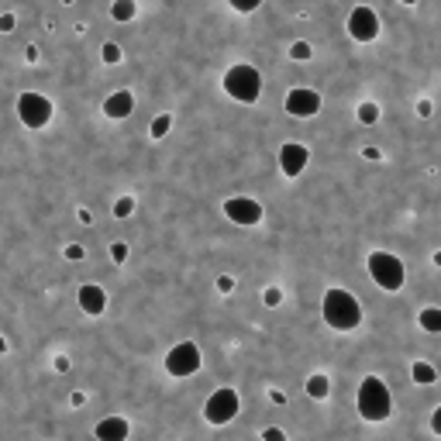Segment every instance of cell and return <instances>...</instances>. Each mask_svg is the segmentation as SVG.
Here are the masks:
<instances>
[{
    "label": "cell",
    "instance_id": "obj_5",
    "mask_svg": "<svg viewBox=\"0 0 441 441\" xmlns=\"http://www.w3.org/2000/svg\"><path fill=\"white\" fill-rule=\"evenodd\" d=\"M238 393L231 389V386H220V389H214L210 393V400H207V407H203V417L214 424V427H220V424H231L235 417H238Z\"/></svg>",
    "mask_w": 441,
    "mask_h": 441
},
{
    "label": "cell",
    "instance_id": "obj_24",
    "mask_svg": "<svg viewBox=\"0 0 441 441\" xmlns=\"http://www.w3.org/2000/svg\"><path fill=\"white\" fill-rule=\"evenodd\" d=\"M104 63H121V49H117L114 42L104 45Z\"/></svg>",
    "mask_w": 441,
    "mask_h": 441
},
{
    "label": "cell",
    "instance_id": "obj_25",
    "mask_svg": "<svg viewBox=\"0 0 441 441\" xmlns=\"http://www.w3.org/2000/svg\"><path fill=\"white\" fill-rule=\"evenodd\" d=\"M111 256H114V262L121 266V262L128 259V245H124V242H117V245H111Z\"/></svg>",
    "mask_w": 441,
    "mask_h": 441
},
{
    "label": "cell",
    "instance_id": "obj_17",
    "mask_svg": "<svg viewBox=\"0 0 441 441\" xmlns=\"http://www.w3.org/2000/svg\"><path fill=\"white\" fill-rule=\"evenodd\" d=\"M138 14V4L135 0H114V8H111V18L114 21H131Z\"/></svg>",
    "mask_w": 441,
    "mask_h": 441
},
{
    "label": "cell",
    "instance_id": "obj_18",
    "mask_svg": "<svg viewBox=\"0 0 441 441\" xmlns=\"http://www.w3.org/2000/svg\"><path fill=\"white\" fill-rule=\"evenodd\" d=\"M438 379V369L431 362H414V383L417 386H431Z\"/></svg>",
    "mask_w": 441,
    "mask_h": 441
},
{
    "label": "cell",
    "instance_id": "obj_31",
    "mask_svg": "<svg viewBox=\"0 0 441 441\" xmlns=\"http://www.w3.org/2000/svg\"><path fill=\"white\" fill-rule=\"evenodd\" d=\"M8 352V341H4V335H0V355H4Z\"/></svg>",
    "mask_w": 441,
    "mask_h": 441
},
{
    "label": "cell",
    "instance_id": "obj_29",
    "mask_svg": "<svg viewBox=\"0 0 441 441\" xmlns=\"http://www.w3.org/2000/svg\"><path fill=\"white\" fill-rule=\"evenodd\" d=\"M0 32H14V14H0Z\"/></svg>",
    "mask_w": 441,
    "mask_h": 441
},
{
    "label": "cell",
    "instance_id": "obj_1",
    "mask_svg": "<svg viewBox=\"0 0 441 441\" xmlns=\"http://www.w3.org/2000/svg\"><path fill=\"white\" fill-rule=\"evenodd\" d=\"M321 310H324V321L335 331H352L362 321V307L348 290H328L324 300H321Z\"/></svg>",
    "mask_w": 441,
    "mask_h": 441
},
{
    "label": "cell",
    "instance_id": "obj_13",
    "mask_svg": "<svg viewBox=\"0 0 441 441\" xmlns=\"http://www.w3.org/2000/svg\"><path fill=\"white\" fill-rule=\"evenodd\" d=\"M97 441H128V434H131V424L124 420V417H104L100 424H97Z\"/></svg>",
    "mask_w": 441,
    "mask_h": 441
},
{
    "label": "cell",
    "instance_id": "obj_3",
    "mask_svg": "<svg viewBox=\"0 0 441 441\" xmlns=\"http://www.w3.org/2000/svg\"><path fill=\"white\" fill-rule=\"evenodd\" d=\"M220 87H225V93L238 104H256L259 93H262V76L256 66L242 63V66H231L225 73V80H220Z\"/></svg>",
    "mask_w": 441,
    "mask_h": 441
},
{
    "label": "cell",
    "instance_id": "obj_32",
    "mask_svg": "<svg viewBox=\"0 0 441 441\" xmlns=\"http://www.w3.org/2000/svg\"><path fill=\"white\" fill-rule=\"evenodd\" d=\"M434 262H438V266H441V252H438V256H434Z\"/></svg>",
    "mask_w": 441,
    "mask_h": 441
},
{
    "label": "cell",
    "instance_id": "obj_12",
    "mask_svg": "<svg viewBox=\"0 0 441 441\" xmlns=\"http://www.w3.org/2000/svg\"><path fill=\"white\" fill-rule=\"evenodd\" d=\"M76 300H80V307H83V314H90V317H97V314H104V307H107V293H104L100 286H93V283H87V286H80V293H76Z\"/></svg>",
    "mask_w": 441,
    "mask_h": 441
},
{
    "label": "cell",
    "instance_id": "obj_26",
    "mask_svg": "<svg viewBox=\"0 0 441 441\" xmlns=\"http://www.w3.org/2000/svg\"><path fill=\"white\" fill-rule=\"evenodd\" d=\"M262 441H286V434H283L280 427H266V431H262Z\"/></svg>",
    "mask_w": 441,
    "mask_h": 441
},
{
    "label": "cell",
    "instance_id": "obj_20",
    "mask_svg": "<svg viewBox=\"0 0 441 441\" xmlns=\"http://www.w3.org/2000/svg\"><path fill=\"white\" fill-rule=\"evenodd\" d=\"M169 128H172V117H169V114H159V117L152 121V138H162Z\"/></svg>",
    "mask_w": 441,
    "mask_h": 441
},
{
    "label": "cell",
    "instance_id": "obj_16",
    "mask_svg": "<svg viewBox=\"0 0 441 441\" xmlns=\"http://www.w3.org/2000/svg\"><path fill=\"white\" fill-rule=\"evenodd\" d=\"M307 393H310L314 400H324V396L331 393V379H328L324 372H314V376L307 379Z\"/></svg>",
    "mask_w": 441,
    "mask_h": 441
},
{
    "label": "cell",
    "instance_id": "obj_19",
    "mask_svg": "<svg viewBox=\"0 0 441 441\" xmlns=\"http://www.w3.org/2000/svg\"><path fill=\"white\" fill-rule=\"evenodd\" d=\"M359 121H362V124H376V121H379V107H376V104H362V107H359Z\"/></svg>",
    "mask_w": 441,
    "mask_h": 441
},
{
    "label": "cell",
    "instance_id": "obj_9",
    "mask_svg": "<svg viewBox=\"0 0 441 441\" xmlns=\"http://www.w3.org/2000/svg\"><path fill=\"white\" fill-rule=\"evenodd\" d=\"M348 35H352L355 42H372V38L379 35V18H376V11H372V8H355V11L348 14Z\"/></svg>",
    "mask_w": 441,
    "mask_h": 441
},
{
    "label": "cell",
    "instance_id": "obj_21",
    "mask_svg": "<svg viewBox=\"0 0 441 441\" xmlns=\"http://www.w3.org/2000/svg\"><path fill=\"white\" fill-rule=\"evenodd\" d=\"M290 59H297V63H307V59H310V45H307V42H297V45L290 49Z\"/></svg>",
    "mask_w": 441,
    "mask_h": 441
},
{
    "label": "cell",
    "instance_id": "obj_11",
    "mask_svg": "<svg viewBox=\"0 0 441 441\" xmlns=\"http://www.w3.org/2000/svg\"><path fill=\"white\" fill-rule=\"evenodd\" d=\"M307 148L300 145V142H286L283 148H280V166H283V172L293 179V176H300L304 169H307Z\"/></svg>",
    "mask_w": 441,
    "mask_h": 441
},
{
    "label": "cell",
    "instance_id": "obj_22",
    "mask_svg": "<svg viewBox=\"0 0 441 441\" xmlns=\"http://www.w3.org/2000/svg\"><path fill=\"white\" fill-rule=\"evenodd\" d=\"M131 210H135V200H131V196H121V200L114 203V214H117V217H128Z\"/></svg>",
    "mask_w": 441,
    "mask_h": 441
},
{
    "label": "cell",
    "instance_id": "obj_23",
    "mask_svg": "<svg viewBox=\"0 0 441 441\" xmlns=\"http://www.w3.org/2000/svg\"><path fill=\"white\" fill-rule=\"evenodd\" d=\"M259 4H262V0H231V8H235V11H242V14H252Z\"/></svg>",
    "mask_w": 441,
    "mask_h": 441
},
{
    "label": "cell",
    "instance_id": "obj_30",
    "mask_svg": "<svg viewBox=\"0 0 441 441\" xmlns=\"http://www.w3.org/2000/svg\"><path fill=\"white\" fill-rule=\"evenodd\" d=\"M431 431H434V434H441V407L431 414Z\"/></svg>",
    "mask_w": 441,
    "mask_h": 441
},
{
    "label": "cell",
    "instance_id": "obj_15",
    "mask_svg": "<svg viewBox=\"0 0 441 441\" xmlns=\"http://www.w3.org/2000/svg\"><path fill=\"white\" fill-rule=\"evenodd\" d=\"M417 321H420V328H424V331L441 335V307H424V310L417 314Z\"/></svg>",
    "mask_w": 441,
    "mask_h": 441
},
{
    "label": "cell",
    "instance_id": "obj_10",
    "mask_svg": "<svg viewBox=\"0 0 441 441\" xmlns=\"http://www.w3.org/2000/svg\"><path fill=\"white\" fill-rule=\"evenodd\" d=\"M286 111H290L293 117H314V114L321 111V93L297 87V90L286 93Z\"/></svg>",
    "mask_w": 441,
    "mask_h": 441
},
{
    "label": "cell",
    "instance_id": "obj_33",
    "mask_svg": "<svg viewBox=\"0 0 441 441\" xmlns=\"http://www.w3.org/2000/svg\"><path fill=\"white\" fill-rule=\"evenodd\" d=\"M400 4H417V0H400Z\"/></svg>",
    "mask_w": 441,
    "mask_h": 441
},
{
    "label": "cell",
    "instance_id": "obj_28",
    "mask_svg": "<svg viewBox=\"0 0 441 441\" xmlns=\"http://www.w3.org/2000/svg\"><path fill=\"white\" fill-rule=\"evenodd\" d=\"M262 300H266V304H269V307H276V304H280V290H276V286H269V290H266V297H262Z\"/></svg>",
    "mask_w": 441,
    "mask_h": 441
},
{
    "label": "cell",
    "instance_id": "obj_14",
    "mask_svg": "<svg viewBox=\"0 0 441 441\" xmlns=\"http://www.w3.org/2000/svg\"><path fill=\"white\" fill-rule=\"evenodd\" d=\"M131 111H135V97H131L128 90H117V93H111V97L104 100V114H107L111 121H124Z\"/></svg>",
    "mask_w": 441,
    "mask_h": 441
},
{
    "label": "cell",
    "instance_id": "obj_6",
    "mask_svg": "<svg viewBox=\"0 0 441 441\" xmlns=\"http://www.w3.org/2000/svg\"><path fill=\"white\" fill-rule=\"evenodd\" d=\"M18 117L28 128H45L52 121V100L42 93H21L18 97Z\"/></svg>",
    "mask_w": 441,
    "mask_h": 441
},
{
    "label": "cell",
    "instance_id": "obj_27",
    "mask_svg": "<svg viewBox=\"0 0 441 441\" xmlns=\"http://www.w3.org/2000/svg\"><path fill=\"white\" fill-rule=\"evenodd\" d=\"M66 259H83V245H66Z\"/></svg>",
    "mask_w": 441,
    "mask_h": 441
},
{
    "label": "cell",
    "instance_id": "obj_2",
    "mask_svg": "<svg viewBox=\"0 0 441 441\" xmlns=\"http://www.w3.org/2000/svg\"><path fill=\"white\" fill-rule=\"evenodd\" d=\"M389 410H393V400H389L386 383H383L379 376H365V379L359 383V414H362L365 420L379 424V420L389 417Z\"/></svg>",
    "mask_w": 441,
    "mask_h": 441
},
{
    "label": "cell",
    "instance_id": "obj_7",
    "mask_svg": "<svg viewBox=\"0 0 441 441\" xmlns=\"http://www.w3.org/2000/svg\"><path fill=\"white\" fill-rule=\"evenodd\" d=\"M200 369V348L193 341H179L169 355H166V372L176 379H186Z\"/></svg>",
    "mask_w": 441,
    "mask_h": 441
},
{
    "label": "cell",
    "instance_id": "obj_4",
    "mask_svg": "<svg viewBox=\"0 0 441 441\" xmlns=\"http://www.w3.org/2000/svg\"><path fill=\"white\" fill-rule=\"evenodd\" d=\"M369 276H372V283H376L379 290H386V293H396V290L403 286V280H407L403 262H400L393 252H372V256H369Z\"/></svg>",
    "mask_w": 441,
    "mask_h": 441
},
{
    "label": "cell",
    "instance_id": "obj_8",
    "mask_svg": "<svg viewBox=\"0 0 441 441\" xmlns=\"http://www.w3.org/2000/svg\"><path fill=\"white\" fill-rule=\"evenodd\" d=\"M225 214H228V220H235V225L252 228V225L262 220V203L252 200V196H228L225 200Z\"/></svg>",
    "mask_w": 441,
    "mask_h": 441
}]
</instances>
